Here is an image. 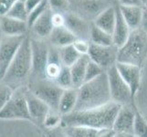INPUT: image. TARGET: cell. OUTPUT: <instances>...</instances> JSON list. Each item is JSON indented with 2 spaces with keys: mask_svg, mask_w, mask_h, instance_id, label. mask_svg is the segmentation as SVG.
I'll list each match as a JSON object with an SVG mask.
<instances>
[{
  "mask_svg": "<svg viewBox=\"0 0 147 137\" xmlns=\"http://www.w3.org/2000/svg\"><path fill=\"white\" fill-rule=\"evenodd\" d=\"M121 105L111 103L83 111H74L61 117L60 125L64 127L69 126H84L100 131L113 130L114 120Z\"/></svg>",
  "mask_w": 147,
  "mask_h": 137,
  "instance_id": "obj_1",
  "label": "cell"
},
{
  "mask_svg": "<svg viewBox=\"0 0 147 137\" xmlns=\"http://www.w3.org/2000/svg\"><path fill=\"white\" fill-rule=\"evenodd\" d=\"M111 101L107 73L84 82L78 89V101L75 111L100 107Z\"/></svg>",
  "mask_w": 147,
  "mask_h": 137,
  "instance_id": "obj_2",
  "label": "cell"
},
{
  "mask_svg": "<svg viewBox=\"0 0 147 137\" xmlns=\"http://www.w3.org/2000/svg\"><path fill=\"white\" fill-rule=\"evenodd\" d=\"M31 72L32 53L30 38L25 36L1 82L7 84L13 90L24 87L25 82L31 76Z\"/></svg>",
  "mask_w": 147,
  "mask_h": 137,
  "instance_id": "obj_3",
  "label": "cell"
},
{
  "mask_svg": "<svg viewBox=\"0 0 147 137\" xmlns=\"http://www.w3.org/2000/svg\"><path fill=\"white\" fill-rule=\"evenodd\" d=\"M147 57V33L142 28L131 31L126 43L118 49L117 62L141 67Z\"/></svg>",
  "mask_w": 147,
  "mask_h": 137,
  "instance_id": "obj_4",
  "label": "cell"
},
{
  "mask_svg": "<svg viewBox=\"0 0 147 137\" xmlns=\"http://www.w3.org/2000/svg\"><path fill=\"white\" fill-rule=\"evenodd\" d=\"M28 89L43 101L50 110L59 111V104L64 89L49 79L30 80Z\"/></svg>",
  "mask_w": 147,
  "mask_h": 137,
  "instance_id": "obj_5",
  "label": "cell"
},
{
  "mask_svg": "<svg viewBox=\"0 0 147 137\" xmlns=\"http://www.w3.org/2000/svg\"><path fill=\"white\" fill-rule=\"evenodd\" d=\"M26 87L14 90L11 98L0 111L1 120H26L31 121L26 99Z\"/></svg>",
  "mask_w": 147,
  "mask_h": 137,
  "instance_id": "obj_6",
  "label": "cell"
},
{
  "mask_svg": "<svg viewBox=\"0 0 147 137\" xmlns=\"http://www.w3.org/2000/svg\"><path fill=\"white\" fill-rule=\"evenodd\" d=\"M115 65L106 72L109 80L111 101L121 106H129V104H131L134 101L133 95L129 86L121 78Z\"/></svg>",
  "mask_w": 147,
  "mask_h": 137,
  "instance_id": "obj_7",
  "label": "cell"
},
{
  "mask_svg": "<svg viewBox=\"0 0 147 137\" xmlns=\"http://www.w3.org/2000/svg\"><path fill=\"white\" fill-rule=\"evenodd\" d=\"M30 44L32 53V72L30 79H46L45 72L49 61V49L41 38H30Z\"/></svg>",
  "mask_w": 147,
  "mask_h": 137,
  "instance_id": "obj_8",
  "label": "cell"
},
{
  "mask_svg": "<svg viewBox=\"0 0 147 137\" xmlns=\"http://www.w3.org/2000/svg\"><path fill=\"white\" fill-rule=\"evenodd\" d=\"M25 36L9 37L2 35L0 42V82L3 80Z\"/></svg>",
  "mask_w": 147,
  "mask_h": 137,
  "instance_id": "obj_9",
  "label": "cell"
},
{
  "mask_svg": "<svg viewBox=\"0 0 147 137\" xmlns=\"http://www.w3.org/2000/svg\"><path fill=\"white\" fill-rule=\"evenodd\" d=\"M88 56L92 61L103 70H109L117 63L118 48L114 45L99 46L90 43Z\"/></svg>",
  "mask_w": 147,
  "mask_h": 137,
  "instance_id": "obj_10",
  "label": "cell"
},
{
  "mask_svg": "<svg viewBox=\"0 0 147 137\" xmlns=\"http://www.w3.org/2000/svg\"><path fill=\"white\" fill-rule=\"evenodd\" d=\"M115 66L121 78L129 86L133 98L134 99L141 84V67L121 62H117Z\"/></svg>",
  "mask_w": 147,
  "mask_h": 137,
  "instance_id": "obj_11",
  "label": "cell"
},
{
  "mask_svg": "<svg viewBox=\"0 0 147 137\" xmlns=\"http://www.w3.org/2000/svg\"><path fill=\"white\" fill-rule=\"evenodd\" d=\"M25 93H26V99L31 121L33 123L43 124L48 113H49L50 108L43 101L33 94L28 88H26Z\"/></svg>",
  "mask_w": 147,
  "mask_h": 137,
  "instance_id": "obj_12",
  "label": "cell"
},
{
  "mask_svg": "<svg viewBox=\"0 0 147 137\" xmlns=\"http://www.w3.org/2000/svg\"><path fill=\"white\" fill-rule=\"evenodd\" d=\"M135 115L136 113H134L129 106H121L114 120L113 130L116 134H133Z\"/></svg>",
  "mask_w": 147,
  "mask_h": 137,
  "instance_id": "obj_13",
  "label": "cell"
},
{
  "mask_svg": "<svg viewBox=\"0 0 147 137\" xmlns=\"http://www.w3.org/2000/svg\"><path fill=\"white\" fill-rule=\"evenodd\" d=\"M65 27L79 39H90V26L86 20L75 14L65 15Z\"/></svg>",
  "mask_w": 147,
  "mask_h": 137,
  "instance_id": "obj_14",
  "label": "cell"
},
{
  "mask_svg": "<svg viewBox=\"0 0 147 137\" xmlns=\"http://www.w3.org/2000/svg\"><path fill=\"white\" fill-rule=\"evenodd\" d=\"M28 28V22L21 21L7 16L0 17V32L9 37L25 36Z\"/></svg>",
  "mask_w": 147,
  "mask_h": 137,
  "instance_id": "obj_15",
  "label": "cell"
},
{
  "mask_svg": "<svg viewBox=\"0 0 147 137\" xmlns=\"http://www.w3.org/2000/svg\"><path fill=\"white\" fill-rule=\"evenodd\" d=\"M131 31V30L130 29L127 23L125 22L123 16H121L119 7H116V22L113 32L111 34L113 45L115 47H117L118 49L123 47L127 41Z\"/></svg>",
  "mask_w": 147,
  "mask_h": 137,
  "instance_id": "obj_16",
  "label": "cell"
},
{
  "mask_svg": "<svg viewBox=\"0 0 147 137\" xmlns=\"http://www.w3.org/2000/svg\"><path fill=\"white\" fill-rule=\"evenodd\" d=\"M52 10L49 7L31 27L33 32L39 38H49L54 28L52 23Z\"/></svg>",
  "mask_w": 147,
  "mask_h": 137,
  "instance_id": "obj_17",
  "label": "cell"
},
{
  "mask_svg": "<svg viewBox=\"0 0 147 137\" xmlns=\"http://www.w3.org/2000/svg\"><path fill=\"white\" fill-rule=\"evenodd\" d=\"M116 22V7H109L94 18L93 24L109 34H113Z\"/></svg>",
  "mask_w": 147,
  "mask_h": 137,
  "instance_id": "obj_18",
  "label": "cell"
},
{
  "mask_svg": "<svg viewBox=\"0 0 147 137\" xmlns=\"http://www.w3.org/2000/svg\"><path fill=\"white\" fill-rule=\"evenodd\" d=\"M49 39L50 43L55 47L62 48L65 46L72 45L77 38L65 26H63L54 28L52 32L49 35Z\"/></svg>",
  "mask_w": 147,
  "mask_h": 137,
  "instance_id": "obj_19",
  "label": "cell"
},
{
  "mask_svg": "<svg viewBox=\"0 0 147 137\" xmlns=\"http://www.w3.org/2000/svg\"><path fill=\"white\" fill-rule=\"evenodd\" d=\"M121 16L127 23L130 29L133 30L141 28L142 23V7L135 6H120L118 7Z\"/></svg>",
  "mask_w": 147,
  "mask_h": 137,
  "instance_id": "obj_20",
  "label": "cell"
},
{
  "mask_svg": "<svg viewBox=\"0 0 147 137\" xmlns=\"http://www.w3.org/2000/svg\"><path fill=\"white\" fill-rule=\"evenodd\" d=\"M78 101V89L70 88L64 90L59 104V113L63 115L75 111Z\"/></svg>",
  "mask_w": 147,
  "mask_h": 137,
  "instance_id": "obj_21",
  "label": "cell"
},
{
  "mask_svg": "<svg viewBox=\"0 0 147 137\" xmlns=\"http://www.w3.org/2000/svg\"><path fill=\"white\" fill-rule=\"evenodd\" d=\"M90 61V58L88 55L82 56L80 59L75 64L70 67V72L72 77L73 88L79 89L85 82V74L88 63Z\"/></svg>",
  "mask_w": 147,
  "mask_h": 137,
  "instance_id": "obj_22",
  "label": "cell"
},
{
  "mask_svg": "<svg viewBox=\"0 0 147 137\" xmlns=\"http://www.w3.org/2000/svg\"><path fill=\"white\" fill-rule=\"evenodd\" d=\"M109 7L111 6L108 5L107 0H82L80 3V7L85 14L95 18Z\"/></svg>",
  "mask_w": 147,
  "mask_h": 137,
  "instance_id": "obj_23",
  "label": "cell"
},
{
  "mask_svg": "<svg viewBox=\"0 0 147 137\" xmlns=\"http://www.w3.org/2000/svg\"><path fill=\"white\" fill-rule=\"evenodd\" d=\"M90 41L92 44L99 46H111L113 45V36L111 34L105 32L97 26L92 24L90 26Z\"/></svg>",
  "mask_w": 147,
  "mask_h": 137,
  "instance_id": "obj_24",
  "label": "cell"
},
{
  "mask_svg": "<svg viewBox=\"0 0 147 137\" xmlns=\"http://www.w3.org/2000/svg\"><path fill=\"white\" fill-rule=\"evenodd\" d=\"M59 55L62 66L69 68H70L73 64H75L82 57V55L75 49L73 45H69L62 48H59Z\"/></svg>",
  "mask_w": 147,
  "mask_h": 137,
  "instance_id": "obj_25",
  "label": "cell"
},
{
  "mask_svg": "<svg viewBox=\"0 0 147 137\" xmlns=\"http://www.w3.org/2000/svg\"><path fill=\"white\" fill-rule=\"evenodd\" d=\"M101 132L84 126H69L63 128V133L67 137H99Z\"/></svg>",
  "mask_w": 147,
  "mask_h": 137,
  "instance_id": "obj_26",
  "label": "cell"
},
{
  "mask_svg": "<svg viewBox=\"0 0 147 137\" xmlns=\"http://www.w3.org/2000/svg\"><path fill=\"white\" fill-rule=\"evenodd\" d=\"M28 15L29 13L28 12V10L26 8L25 3L17 1L12 6V7L8 10V12L7 13L6 16L15 18V19H18V20H21V21L28 22Z\"/></svg>",
  "mask_w": 147,
  "mask_h": 137,
  "instance_id": "obj_27",
  "label": "cell"
},
{
  "mask_svg": "<svg viewBox=\"0 0 147 137\" xmlns=\"http://www.w3.org/2000/svg\"><path fill=\"white\" fill-rule=\"evenodd\" d=\"M55 82L57 83L59 87H61L64 90L73 88V83H72V77H71V72H70V69L69 67H65L63 66L60 73L58 76V78L56 79Z\"/></svg>",
  "mask_w": 147,
  "mask_h": 137,
  "instance_id": "obj_28",
  "label": "cell"
},
{
  "mask_svg": "<svg viewBox=\"0 0 147 137\" xmlns=\"http://www.w3.org/2000/svg\"><path fill=\"white\" fill-rule=\"evenodd\" d=\"M49 7V1L48 0H42L38 7H35L31 12L28 15V28H31L33 24L37 21L39 18V17L46 11V10Z\"/></svg>",
  "mask_w": 147,
  "mask_h": 137,
  "instance_id": "obj_29",
  "label": "cell"
},
{
  "mask_svg": "<svg viewBox=\"0 0 147 137\" xmlns=\"http://www.w3.org/2000/svg\"><path fill=\"white\" fill-rule=\"evenodd\" d=\"M136 137H147V123L140 113H136L134 133Z\"/></svg>",
  "mask_w": 147,
  "mask_h": 137,
  "instance_id": "obj_30",
  "label": "cell"
},
{
  "mask_svg": "<svg viewBox=\"0 0 147 137\" xmlns=\"http://www.w3.org/2000/svg\"><path fill=\"white\" fill-rule=\"evenodd\" d=\"M102 73H104V70L101 67H100L98 64H96L95 62L92 61V60L90 59L88 66H87V69H86L85 82H84L92 80L97 77H99V76L101 75Z\"/></svg>",
  "mask_w": 147,
  "mask_h": 137,
  "instance_id": "obj_31",
  "label": "cell"
},
{
  "mask_svg": "<svg viewBox=\"0 0 147 137\" xmlns=\"http://www.w3.org/2000/svg\"><path fill=\"white\" fill-rule=\"evenodd\" d=\"M61 117L62 115L59 111L50 110L46 119L44 121L43 125H45V127H47L50 130H54L59 124H61Z\"/></svg>",
  "mask_w": 147,
  "mask_h": 137,
  "instance_id": "obj_32",
  "label": "cell"
},
{
  "mask_svg": "<svg viewBox=\"0 0 147 137\" xmlns=\"http://www.w3.org/2000/svg\"><path fill=\"white\" fill-rule=\"evenodd\" d=\"M14 90L4 82H0V111L5 107V105L11 98Z\"/></svg>",
  "mask_w": 147,
  "mask_h": 137,
  "instance_id": "obj_33",
  "label": "cell"
},
{
  "mask_svg": "<svg viewBox=\"0 0 147 137\" xmlns=\"http://www.w3.org/2000/svg\"><path fill=\"white\" fill-rule=\"evenodd\" d=\"M50 9L54 13H60L67 11L69 6V0H48Z\"/></svg>",
  "mask_w": 147,
  "mask_h": 137,
  "instance_id": "obj_34",
  "label": "cell"
},
{
  "mask_svg": "<svg viewBox=\"0 0 147 137\" xmlns=\"http://www.w3.org/2000/svg\"><path fill=\"white\" fill-rule=\"evenodd\" d=\"M75 49L82 55H88L89 53V49L90 47V43L89 42V40H85V39H79L77 38L72 44Z\"/></svg>",
  "mask_w": 147,
  "mask_h": 137,
  "instance_id": "obj_35",
  "label": "cell"
},
{
  "mask_svg": "<svg viewBox=\"0 0 147 137\" xmlns=\"http://www.w3.org/2000/svg\"><path fill=\"white\" fill-rule=\"evenodd\" d=\"M18 0H0V17L6 16L8 10Z\"/></svg>",
  "mask_w": 147,
  "mask_h": 137,
  "instance_id": "obj_36",
  "label": "cell"
},
{
  "mask_svg": "<svg viewBox=\"0 0 147 137\" xmlns=\"http://www.w3.org/2000/svg\"><path fill=\"white\" fill-rule=\"evenodd\" d=\"M52 23L54 28L56 27H63L65 26V17L60 13L52 14Z\"/></svg>",
  "mask_w": 147,
  "mask_h": 137,
  "instance_id": "obj_37",
  "label": "cell"
},
{
  "mask_svg": "<svg viewBox=\"0 0 147 137\" xmlns=\"http://www.w3.org/2000/svg\"><path fill=\"white\" fill-rule=\"evenodd\" d=\"M141 28L147 33V3L142 7V23Z\"/></svg>",
  "mask_w": 147,
  "mask_h": 137,
  "instance_id": "obj_38",
  "label": "cell"
},
{
  "mask_svg": "<svg viewBox=\"0 0 147 137\" xmlns=\"http://www.w3.org/2000/svg\"><path fill=\"white\" fill-rule=\"evenodd\" d=\"M119 2L121 6L143 7V1L142 0H119Z\"/></svg>",
  "mask_w": 147,
  "mask_h": 137,
  "instance_id": "obj_39",
  "label": "cell"
},
{
  "mask_svg": "<svg viewBox=\"0 0 147 137\" xmlns=\"http://www.w3.org/2000/svg\"><path fill=\"white\" fill-rule=\"evenodd\" d=\"M42 0H27L26 2H25V6H26V8L28 10V12L30 13L32 11V10L38 7V5L41 3Z\"/></svg>",
  "mask_w": 147,
  "mask_h": 137,
  "instance_id": "obj_40",
  "label": "cell"
},
{
  "mask_svg": "<svg viewBox=\"0 0 147 137\" xmlns=\"http://www.w3.org/2000/svg\"><path fill=\"white\" fill-rule=\"evenodd\" d=\"M115 132L113 130H105L100 134L99 137H114Z\"/></svg>",
  "mask_w": 147,
  "mask_h": 137,
  "instance_id": "obj_41",
  "label": "cell"
},
{
  "mask_svg": "<svg viewBox=\"0 0 147 137\" xmlns=\"http://www.w3.org/2000/svg\"><path fill=\"white\" fill-rule=\"evenodd\" d=\"M52 137H67V136H66L65 134H64V133H63V132H62V133L61 134H52Z\"/></svg>",
  "mask_w": 147,
  "mask_h": 137,
  "instance_id": "obj_42",
  "label": "cell"
},
{
  "mask_svg": "<svg viewBox=\"0 0 147 137\" xmlns=\"http://www.w3.org/2000/svg\"><path fill=\"white\" fill-rule=\"evenodd\" d=\"M114 137H126V135L123 134H116V133H115Z\"/></svg>",
  "mask_w": 147,
  "mask_h": 137,
  "instance_id": "obj_43",
  "label": "cell"
},
{
  "mask_svg": "<svg viewBox=\"0 0 147 137\" xmlns=\"http://www.w3.org/2000/svg\"><path fill=\"white\" fill-rule=\"evenodd\" d=\"M126 135V137H136L134 134H125Z\"/></svg>",
  "mask_w": 147,
  "mask_h": 137,
  "instance_id": "obj_44",
  "label": "cell"
},
{
  "mask_svg": "<svg viewBox=\"0 0 147 137\" xmlns=\"http://www.w3.org/2000/svg\"><path fill=\"white\" fill-rule=\"evenodd\" d=\"M142 1H143V5H144V4L147 3V0H142Z\"/></svg>",
  "mask_w": 147,
  "mask_h": 137,
  "instance_id": "obj_45",
  "label": "cell"
},
{
  "mask_svg": "<svg viewBox=\"0 0 147 137\" xmlns=\"http://www.w3.org/2000/svg\"><path fill=\"white\" fill-rule=\"evenodd\" d=\"M18 1H20V2H23V3H25L27 1V0H18Z\"/></svg>",
  "mask_w": 147,
  "mask_h": 137,
  "instance_id": "obj_46",
  "label": "cell"
},
{
  "mask_svg": "<svg viewBox=\"0 0 147 137\" xmlns=\"http://www.w3.org/2000/svg\"><path fill=\"white\" fill-rule=\"evenodd\" d=\"M1 38H2V34L0 32V42H1Z\"/></svg>",
  "mask_w": 147,
  "mask_h": 137,
  "instance_id": "obj_47",
  "label": "cell"
}]
</instances>
